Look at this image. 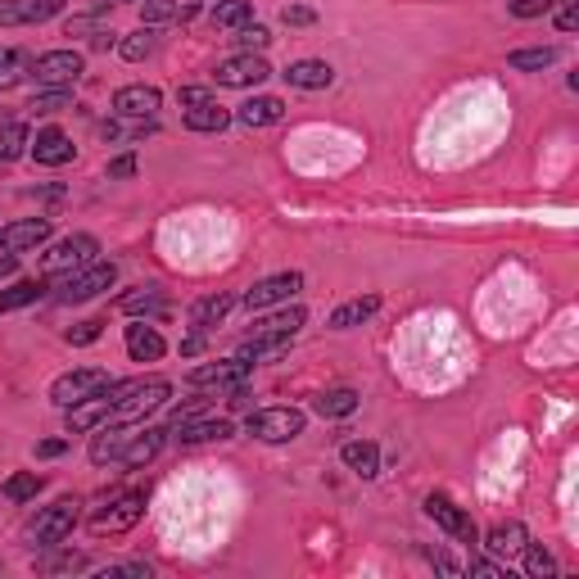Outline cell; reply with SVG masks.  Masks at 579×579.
Masks as SVG:
<instances>
[{"label": "cell", "instance_id": "cell-15", "mask_svg": "<svg viewBox=\"0 0 579 579\" xmlns=\"http://www.w3.org/2000/svg\"><path fill=\"white\" fill-rule=\"evenodd\" d=\"M245 376H249V362L222 358V362H204V367H195L186 380L195 385V390H231V385H245Z\"/></svg>", "mask_w": 579, "mask_h": 579}, {"label": "cell", "instance_id": "cell-19", "mask_svg": "<svg viewBox=\"0 0 579 579\" xmlns=\"http://www.w3.org/2000/svg\"><path fill=\"white\" fill-rule=\"evenodd\" d=\"M304 322H308V313L304 308H290L285 304L281 313H267V317H258L254 322V331H249V340H295L299 331H304Z\"/></svg>", "mask_w": 579, "mask_h": 579}, {"label": "cell", "instance_id": "cell-31", "mask_svg": "<svg viewBox=\"0 0 579 579\" xmlns=\"http://www.w3.org/2000/svg\"><path fill=\"white\" fill-rule=\"evenodd\" d=\"M32 77V59L23 55V50H10V46H0V95L14 91L19 82H28Z\"/></svg>", "mask_w": 579, "mask_h": 579}, {"label": "cell", "instance_id": "cell-28", "mask_svg": "<svg viewBox=\"0 0 579 579\" xmlns=\"http://www.w3.org/2000/svg\"><path fill=\"white\" fill-rule=\"evenodd\" d=\"M163 308H168V299H163V285H136V290H127V295L118 299V313H127V317L163 313Z\"/></svg>", "mask_w": 579, "mask_h": 579}, {"label": "cell", "instance_id": "cell-48", "mask_svg": "<svg viewBox=\"0 0 579 579\" xmlns=\"http://www.w3.org/2000/svg\"><path fill=\"white\" fill-rule=\"evenodd\" d=\"M109 181H127L136 177V154H118V159H109Z\"/></svg>", "mask_w": 579, "mask_h": 579}, {"label": "cell", "instance_id": "cell-32", "mask_svg": "<svg viewBox=\"0 0 579 579\" xmlns=\"http://www.w3.org/2000/svg\"><path fill=\"white\" fill-rule=\"evenodd\" d=\"M227 123H231V114L218 105V100H204V105L186 109V127H190V132H227Z\"/></svg>", "mask_w": 579, "mask_h": 579}, {"label": "cell", "instance_id": "cell-58", "mask_svg": "<svg viewBox=\"0 0 579 579\" xmlns=\"http://www.w3.org/2000/svg\"><path fill=\"white\" fill-rule=\"evenodd\" d=\"M0 566H5V561H0Z\"/></svg>", "mask_w": 579, "mask_h": 579}, {"label": "cell", "instance_id": "cell-33", "mask_svg": "<svg viewBox=\"0 0 579 579\" xmlns=\"http://www.w3.org/2000/svg\"><path fill=\"white\" fill-rule=\"evenodd\" d=\"M213 28H245V23H254V0H218L209 14Z\"/></svg>", "mask_w": 579, "mask_h": 579}, {"label": "cell", "instance_id": "cell-18", "mask_svg": "<svg viewBox=\"0 0 579 579\" xmlns=\"http://www.w3.org/2000/svg\"><path fill=\"white\" fill-rule=\"evenodd\" d=\"M159 109H163L159 86L136 82V86H123V91H114V114H118V118H154Z\"/></svg>", "mask_w": 579, "mask_h": 579}, {"label": "cell", "instance_id": "cell-16", "mask_svg": "<svg viewBox=\"0 0 579 579\" xmlns=\"http://www.w3.org/2000/svg\"><path fill=\"white\" fill-rule=\"evenodd\" d=\"M28 154L41 163V168H64V163L77 159V145L68 141V132H59V127H41V132L28 141Z\"/></svg>", "mask_w": 579, "mask_h": 579}, {"label": "cell", "instance_id": "cell-44", "mask_svg": "<svg viewBox=\"0 0 579 579\" xmlns=\"http://www.w3.org/2000/svg\"><path fill=\"white\" fill-rule=\"evenodd\" d=\"M552 5H557V0H512L507 10H512L516 19H543V14H552Z\"/></svg>", "mask_w": 579, "mask_h": 579}, {"label": "cell", "instance_id": "cell-50", "mask_svg": "<svg viewBox=\"0 0 579 579\" xmlns=\"http://www.w3.org/2000/svg\"><path fill=\"white\" fill-rule=\"evenodd\" d=\"M64 453H68V439H41V444H37L41 462H50V457H64Z\"/></svg>", "mask_w": 579, "mask_h": 579}, {"label": "cell", "instance_id": "cell-1", "mask_svg": "<svg viewBox=\"0 0 579 579\" xmlns=\"http://www.w3.org/2000/svg\"><path fill=\"white\" fill-rule=\"evenodd\" d=\"M109 403H114V421H132V426H141L150 412H159L163 403L172 399V380L154 376V380H123V385H109Z\"/></svg>", "mask_w": 579, "mask_h": 579}, {"label": "cell", "instance_id": "cell-43", "mask_svg": "<svg viewBox=\"0 0 579 579\" xmlns=\"http://www.w3.org/2000/svg\"><path fill=\"white\" fill-rule=\"evenodd\" d=\"M86 566H91L86 552H59V557L41 561V575H73V570H86Z\"/></svg>", "mask_w": 579, "mask_h": 579}, {"label": "cell", "instance_id": "cell-3", "mask_svg": "<svg viewBox=\"0 0 579 579\" xmlns=\"http://www.w3.org/2000/svg\"><path fill=\"white\" fill-rule=\"evenodd\" d=\"M77 516H82V503L77 498H59V503H50V507H41L37 512V521L28 525V548L32 552H41V548H59V543L73 534V525H77Z\"/></svg>", "mask_w": 579, "mask_h": 579}, {"label": "cell", "instance_id": "cell-13", "mask_svg": "<svg viewBox=\"0 0 579 579\" xmlns=\"http://www.w3.org/2000/svg\"><path fill=\"white\" fill-rule=\"evenodd\" d=\"M50 218H23L0 227V254H28V249H41L50 240Z\"/></svg>", "mask_w": 579, "mask_h": 579}, {"label": "cell", "instance_id": "cell-29", "mask_svg": "<svg viewBox=\"0 0 579 579\" xmlns=\"http://www.w3.org/2000/svg\"><path fill=\"white\" fill-rule=\"evenodd\" d=\"M231 308H236V295H209V299H200V304L190 308V331H213V326H218Z\"/></svg>", "mask_w": 579, "mask_h": 579}, {"label": "cell", "instance_id": "cell-25", "mask_svg": "<svg viewBox=\"0 0 579 579\" xmlns=\"http://www.w3.org/2000/svg\"><path fill=\"white\" fill-rule=\"evenodd\" d=\"M127 353H132L136 362H159L163 353H168V344H163V335L154 331V326L136 322V326H127Z\"/></svg>", "mask_w": 579, "mask_h": 579}, {"label": "cell", "instance_id": "cell-5", "mask_svg": "<svg viewBox=\"0 0 579 579\" xmlns=\"http://www.w3.org/2000/svg\"><path fill=\"white\" fill-rule=\"evenodd\" d=\"M308 426V417L299 408H258L249 412L245 430L258 439V444H290V439H299Z\"/></svg>", "mask_w": 579, "mask_h": 579}, {"label": "cell", "instance_id": "cell-22", "mask_svg": "<svg viewBox=\"0 0 579 579\" xmlns=\"http://www.w3.org/2000/svg\"><path fill=\"white\" fill-rule=\"evenodd\" d=\"M285 82L299 86V91H326L335 82V68L326 59H299V64L285 68Z\"/></svg>", "mask_w": 579, "mask_h": 579}, {"label": "cell", "instance_id": "cell-34", "mask_svg": "<svg viewBox=\"0 0 579 579\" xmlns=\"http://www.w3.org/2000/svg\"><path fill=\"white\" fill-rule=\"evenodd\" d=\"M50 290V281H14L10 290H0V313H14V308H28V304H37L41 295Z\"/></svg>", "mask_w": 579, "mask_h": 579}, {"label": "cell", "instance_id": "cell-9", "mask_svg": "<svg viewBox=\"0 0 579 579\" xmlns=\"http://www.w3.org/2000/svg\"><path fill=\"white\" fill-rule=\"evenodd\" d=\"M145 516V489H132V494H123V498H114L109 503V512H100L91 521V534L95 539H114V534H127L136 521Z\"/></svg>", "mask_w": 579, "mask_h": 579}, {"label": "cell", "instance_id": "cell-35", "mask_svg": "<svg viewBox=\"0 0 579 579\" xmlns=\"http://www.w3.org/2000/svg\"><path fill=\"white\" fill-rule=\"evenodd\" d=\"M557 59H561L557 46H534V50H512L507 68H516V73H543V68H552Z\"/></svg>", "mask_w": 579, "mask_h": 579}, {"label": "cell", "instance_id": "cell-45", "mask_svg": "<svg viewBox=\"0 0 579 579\" xmlns=\"http://www.w3.org/2000/svg\"><path fill=\"white\" fill-rule=\"evenodd\" d=\"M100 575H105V579H150L154 570L145 566V561H123V566H105Z\"/></svg>", "mask_w": 579, "mask_h": 579}, {"label": "cell", "instance_id": "cell-47", "mask_svg": "<svg viewBox=\"0 0 579 579\" xmlns=\"http://www.w3.org/2000/svg\"><path fill=\"white\" fill-rule=\"evenodd\" d=\"M281 23L285 28H308V23H317V10H308V5H285Z\"/></svg>", "mask_w": 579, "mask_h": 579}, {"label": "cell", "instance_id": "cell-55", "mask_svg": "<svg viewBox=\"0 0 579 579\" xmlns=\"http://www.w3.org/2000/svg\"><path fill=\"white\" fill-rule=\"evenodd\" d=\"M109 46H118V37L109 28H95V37H91V50H109Z\"/></svg>", "mask_w": 579, "mask_h": 579}, {"label": "cell", "instance_id": "cell-23", "mask_svg": "<svg viewBox=\"0 0 579 579\" xmlns=\"http://www.w3.org/2000/svg\"><path fill=\"white\" fill-rule=\"evenodd\" d=\"M163 435H168V430H159V426L136 430V435H132V444L123 448V457H118V466H127V471H136V466L154 462V457H159V448H163Z\"/></svg>", "mask_w": 579, "mask_h": 579}, {"label": "cell", "instance_id": "cell-56", "mask_svg": "<svg viewBox=\"0 0 579 579\" xmlns=\"http://www.w3.org/2000/svg\"><path fill=\"white\" fill-rule=\"evenodd\" d=\"M19 267V254H0V276H10Z\"/></svg>", "mask_w": 579, "mask_h": 579}, {"label": "cell", "instance_id": "cell-20", "mask_svg": "<svg viewBox=\"0 0 579 579\" xmlns=\"http://www.w3.org/2000/svg\"><path fill=\"white\" fill-rule=\"evenodd\" d=\"M195 14H200L195 0H141L145 28H159V23H190Z\"/></svg>", "mask_w": 579, "mask_h": 579}, {"label": "cell", "instance_id": "cell-11", "mask_svg": "<svg viewBox=\"0 0 579 579\" xmlns=\"http://www.w3.org/2000/svg\"><path fill=\"white\" fill-rule=\"evenodd\" d=\"M136 430H141V426H132V421H105L100 435L91 439V448H86V457H91L95 466H114L118 457H123V448L132 444Z\"/></svg>", "mask_w": 579, "mask_h": 579}, {"label": "cell", "instance_id": "cell-39", "mask_svg": "<svg viewBox=\"0 0 579 579\" xmlns=\"http://www.w3.org/2000/svg\"><path fill=\"white\" fill-rule=\"evenodd\" d=\"M154 46H159V41H154V28H136L118 41V55H123L127 64H141V59L154 55Z\"/></svg>", "mask_w": 579, "mask_h": 579}, {"label": "cell", "instance_id": "cell-7", "mask_svg": "<svg viewBox=\"0 0 579 579\" xmlns=\"http://www.w3.org/2000/svg\"><path fill=\"white\" fill-rule=\"evenodd\" d=\"M95 254H100V240L77 231V236H64L59 245H50L46 254H41V267H46V276H64V272H77V267L95 263Z\"/></svg>", "mask_w": 579, "mask_h": 579}, {"label": "cell", "instance_id": "cell-2", "mask_svg": "<svg viewBox=\"0 0 579 579\" xmlns=\"http://www.w3.org/2000/svg\"><path fill=\"white\" fill-rule=\"evenodd\" d=\"M118 281V263H86L77 272H64V276H50V299L55 304H86V299L105 295L109 285Z\"/></svg>", "mask_w": 579, "mask_h": 579}, {"label": "cell", "instance_id": "cell-49", "mask_svg": "<svg viewBox=\"0 0 579 579\" xmlns=\"http://www.w3.org/2000/svg\"><path fill=\"white\" fill-rule=\"evenodd\" d=\"M204 100H213L204 86H181V91H177V105L181 109H195V105H204Z\"/></svg>", "mask_w": 579, "mask_h": 579}, {"label": "cell", "instance_id": "cell-37", "mask_svg": "<svg viewBox=\"0 0 579 579\" xmlns=\"http://www.w3.org/2000/svg\"><path fill=\"white\" fill-rule=\"evenodd\" d=\"M46 489V480H41L37 471H14L5 485H0V494H5V503H32V498Z\"/></svg>", "mask_w": 579, "mask_h": 579}, {"label": "cell", "instance_id": "cell-14", "mask_svg": "<svg viewBox=\"0 0 579 579\" xmlns=\"http://www.w3.org/2000/svg\"><path fill=\"white\" fill-rule=\"evenodd\" d=\"M218 86H231V91H245V86H258L272 77V68H267L263 55H231L227 64H218Z\"/></svg>", "mask_w": 579, "mask_h": 579}, {"label": "cell", "instance_id": "cell-27", "mask_svg": "<svg viewBox=\"0 0 579 579\" xmlns=\"http://www.w3.org/2000/svg\"><path fill=\"white\" fill-rule=\"evenodd\" d=\"M240 123L245 127H272L285 118V100H276V95H254V100H245L240 105Z\"/></svg>", "mask_w": 579, "mask_h": 579}, {"label": "cell", "instance_id": "cell-54", "mask_svg": "<svg viewBox=\"0 0 579 579\" xmlns=\"http://www.w3.org/2000/svg\"><path fill=\"white\" fill-rule=\"evenodd\" d=\"M557 28L561 32H575L579 28V5H566V10L557 14Z\"/></svg>", "mask_w": 579, "mask_h": 579}, {"label": "cell", "instance_id": "cell-10", "mask_svg": "<svg viewBox=\"0 0 579 579\" xmlns=\"http://www.w3.org/2000/svg\"><path fill=\"white\" fill-rule=\"evenodd\" d=\"M421 512L430 516V521L439 525V530L448 534V539H457V543H475L480 539V530H475V521L462 512V507L453 503L448 494H426V503H421Z\"/></svg>", "mask_w": 579, "mask_h": 579}, {"label": "cell", "instance_id": "cell-41", "mask_svg": "<svg viewBox=\"0 0 579 579\" xmlns=\"http://www.w3.org/2000/svg\"><path fill=\"white\" fill-rule=\"evenodd\" d=\"M236 46H240V55H263V50L272 46V32H267L263 23H245V28H236Z\"/></svg>", "mask_w": 579, "mask_h": 579}, {"label": "cell", "instance_id": "cell-30", "mask_svg": "<svg viewBox=\"0 0 579 579\" xmlns=\"http://www.w3.org/2000/svg\"><path fill=\"white\" fill-rule=\"evenodd\" d=\"M376 313H380V299H376V295H367V299H349V304H340V308L331 313V326H335V331H353V326L371 322Z\"/></svg>", "mask_w": 579, "mask_h": 579}, {"label": "cell", "instance_id": "cell-21", "mask_svg": "<svg viewBox=\"0 0 579 579\" xmlns=\"http://www.w3.org/2000/svg\"><path fill=\"white\" fill-rule=\"evenodd\" d=\"M340 462L349 466L353 475H362V480H376V475H380V448L371 444V439H344Z\"/></svg>", "mask_w": 579, "mask_h": 579}, {"label": "cell", "instance_id": "cell-52", "mask_svg": "<svg viewBox=\"0 0 579 579\" xmlns=\"http://www.w3.org/2000/svg\"><path fill=\"white\" fill-rule=\"evenodd\" d=\"M195 353H204V331H190L181 340V358H195Z\"/></svg>", "mask_w": 579, "mask_h": 579}, {"label": "cell", "instance_id": "cell-8", "mask_svg": "<svg viewBox=\"0 0 579 579\" xmlns=\"http://www.w3.org/2000/svg\"><path fill=\"white\" fill-rule=\"evenodd\" d=\"M299 285H304V276H299V272L263 276V281H254L245 295H240V304H245L249 313H267V308H276V304H290Z\"/></svg>", "mask_w": 579, "mask_h": 579}, {"label": "cell", "instance_id": "cell-24", "mask_svg": "<svg viewBox=\"0 0 579 579\" xmlns=\"http://www.w3.org/2000/svg\"><path fill=\"white\" fill-rule=\"evenodd\" d=\"M177 444H213V439H231V421H177V426L168 430Z\"/></svg>", "mask_w": 579, "mask_h": 579}, {"label": "cell", "instance_id": "cell-26", "mask_svg": "<svg viewBox=\"0 0 579 579\" xmlns=\"http://www.w3.org/2000/svg\"><path fill=\"white\" fill-rule=\"evenodd\" d=\"M525 543H530V530H525L521 521H503V525H494V530L485 534V548L494 552V557H516Z\"/></svg>", "mask_w": 579, "mask_h": 579}, {"label": "cell", "instance_id": "cell-6", "mask_svg": "<svg viewBox=\"0 0 579 579\" xmlns=\"http://www.w3.org/2000/svg\"><path fill=\"white\" fill-rule=\"evenodd\" d=\"M109 385H114V376H109L105 367H77V371H64V376L50 385V403H55V408H73V403H82V399L105 394Z\"/></svg>", "mask_w": 579, "mask_h": 579}, {"label": "cell", "instance_id": "cell-36", "mask_svg": "<svg viewBox=\"0 0 579 579\" xmlns=\"http://www.w3.org/2000/svg\"><path fill=\"white\" fill-rule=\"evenodd\" d=\"M28 123L23 118H0V159L10 163V159H19V154H28Z\"/></svg>", "mask_w": 579, "mask_h": 579}, {"label": "cell", "instance_id": "cell-57", "mask_svg": "<svg viewBox=\"0 0 579 579\" xmlns=\"http://www.w3.org/2000/svg\"><path fill=\"white\" fill-rule=\"evenodd\" d=\"M100 5H141V0H100Z\"/></svg>", "mask_w": 579, "mask_h": 579}, {"label": "cell", "instance_id": "cell-12", "mask_svg": "<svg viewBox=\"0 0 579 579\" xmlns=\"http://www.w3.org/2000/svg\"><path fill=\"white\" fill-rule=\"evenodd\" d=\"M64 14V0H0V28H32Z\"/></svg>", "mask_w": 579, "mask_h": 579}, {"label": "cell", "instance_id": "cell-4", "mask_svg": "<svg viewBox=\"0 0 579 579\" xmlns=\"http://www.w3.org/2000/svg\"><path fill=\"white\" fill-rule=\"evenodd\" d=\"M82 73H86L82 50H46V55L32 59V82L41 91H73V82Z\"/></svg>", "mask_w": 579, "mask_h": 579}, {"label": "cell", "instance_id": "cell-51", "mask_svg": "<svg viewBox=\"0 0 579 579\" xmlns=\"http://www.w3.org/2000/svg\"><path fill=\"white\" fill-rule=\"evenodd\" d=\"M426 557H430V561H435V566H439V570H448V575H462V566H457V561H453V557H448V552H439V548H426Z\"/></svg>", "mask_w": 579, "mask_h": 579}, {"label": "cell", "instance_id": "cell-40", "mask_svg": "<svg viewBox=\"0 0 579 579\" xmlns=\"http://www.w3.org/2000/svg\"><path fill=\"white\" fill-rule=\"evenodd\" d=\"M525 575H534V579H552L557 575V557H552L543 543H525Z\"/></svg>", "mask_w": 579, "mask_h": 579}, {"label": "cell", "instance_id": "cell-46", "mask_svg": "<svg viewBox=\"0 0 579 579\" xmlns=\"http://www.w3.org/2000/svg\"><path fill=\"white\" fill-rule=\"evenodd\" d=\"M100 335H105V322H100V317H91V322H77L73 331H68V344H95Z\"/></svg>", "mask_w": 579, "mask_h": 579}, {"label": "cell", "instance_id": "cell-53", "mask_svg": "<svg viewBox=\"0 0 579 579\" xmlns=\"http://www.w3.org/2000/svg\"><path fill=\"white\" fill-rule=\"evenodd\" d=\"M471 575H489V579H503L507 566H498V561H471Z\"/></svg>", "mask_w": 579, "mask_h": 579}, {"label": "cell", "instance_id": "cell-38", "mask_svg": "<svg viewBox=\"0 0 579 579\" xmlns=\"http://www.w3.org/2000/svg\"><path fill=\"white\" fill-rule=\"evenodd\" d=\"M313 412L317 417H353L358 412V394L353 390H326L313 399Z\"/></svg>", "mask_w": 579, "mask_h": 579}, {"label": "cell", "instance_id": "cell-17", "mask_svg": "<svg viewBox=\"0 0 579 579\" xmlns=\"http://www.w3.org/2000/svg\"><path fill=\"white\" fill-rule=\"evenodd\" d=\"M105 421H114V403H109V394H95V399H82V403H73V408H64L68 435H86V430H100Z\"/></svg>", "mask_w": 579, "mask_h": 579}, {"label": "cell", "instance_id": "cell-42", "mask_svg": "<svg viewBox=\"0 0 579 579\" xmlns=\"http://www.w3.org/2000/svg\"><path fill=\"white\" fill-rule=\"evenodd\" d=\"M32 114L37 118H50V114H64V109H73V91H41L37 100H32Z\"/></svg>", "mask_w": 579, "mask_h": 579}]
</instances>
